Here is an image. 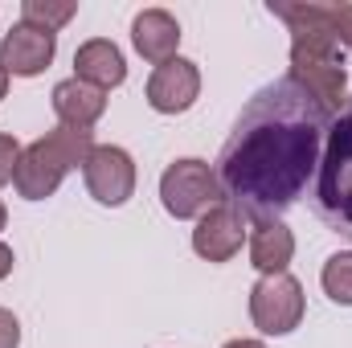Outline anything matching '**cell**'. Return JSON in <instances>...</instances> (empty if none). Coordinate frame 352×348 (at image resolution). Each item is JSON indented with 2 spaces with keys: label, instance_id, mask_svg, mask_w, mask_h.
Returning a JSON list of instances; mask_svg holds the SVG:
<instances>
[{
  "label": "cell",
  "instance_id": "obj_9",
  "mask_svg": "<svg viewBox=\"0 0 352 348\" xmlns=\"http://www.w3.org/2000/svg\"><path fill=\"white\" fill-rule=\"evenodd\" d=\"M242 242H246V217H242L230 201H221V205H213L209 213L197 217L192 250L205 262H230L242 250Z\"/></svg>",
  "mask_w": 352,
  "mask_h": 348
},
{
  "label": "cell",
  "instance_id": "obj_22",
  "mask_svg": "<svg viewBox=\"0 0 352 348\" xmlns=\"http://www.w3.org/2000/svg\"><path fill=\"white\" fill-rule=\"evenodd\" d=\"M4 94H8V70L0 66V98H4Z\"/></svg>",
  "mask_w": 352,
  "mask_h": 348
},
{
  "label": "cell",
  "instance_id": "obj_14",
  "mask_svg": "<svg viewBox=\"0 0 352 348\" xmlns=\"http://www.w3.org/2000/svg\"><path fill=\"white\" fill-rule=\"evenodd\" d=\"M295 259V234L283 226V217H263L250 230V266L263 274H283Z\"/></svg>",
  "mask_w": 352,
  "mask_h": 348
},
{
  "label": "cell",
  "instance_id": "obj_7",
  "mask_svg": "<svg viewBox=\"0 0 352 348\" xmlns=\"http://www.w3.org/2000/svg\"><path fill=\"white\" fill-rule=\"evenodd\" d=\"M82 176L98 205H123L135 193V160L115 144H94V152L82 164Z\"/></svg>",
  "mask_w": 352,
  "mask_h": 348
},
{
  "label": "cell",
  "instance_id": "obj_20",
  "mask_svg": "<svg viewBox=\"0 0 352 348\" xmlns=\"http://www.w3.org/2000/svg\"><path fill=\"white\" fill-rule=\"evenodd\" d=\"M12 246H8V242H0V279H8V274H12Z\"/></svg>",
  "mask_w": 352,
  "mask_h": 348
},
{
  "label": "cell",
  "instance_id": "obj_2",
  "mask_svg": "<svg viewBox=\"0 0 352 348\" xmlns=\"http://www.w3.org/2000/svg\"><path fill=\"white\" fill-rule=\"evenodd\" d=\"M270 12L287 21L291 29V70L287 78L299 83L328 115L344 107L349 90V70H344V45L336 41L332 29V4H274Z\"/></svg>",
  "mask_w": 352,
  "mask_h": 348
},
{
  "label": "cell",
  "instance_id": "obj_8",
  "mask_svg": "<svg viewBox=\"0 0 352 348\" xmlns=\"http://www.w3.org/2000/svg\"><path fill=\"white\" fill-rule=\"evenodd\" d=\"M54 54H58V33L37 29V25H25V21H16V25L4 33V41H0V66L8 70V78H12V74H16V78L41 74V70L54 62Z\"/></svg>",
  "mask_w": 352,
  "mask_h": 348
},
{
  "label": "cell",
  "instance_id": "obj_13",
  "mask_svg": "<svg viewBox=\"0 0 352 348\" xmlns=\"http://www.w3.org/2000/svg\"><path fill=\"white\" fill-rule=\"evenodd\" d=\"M74 78H82L98 90H111V87H123L127 78V62L119 54L115 41L107 37H94V41H82L78 54H74Z\"/></svg>",
  "mask_w": 352,
  "mask_h": 348
},
{
  "label": "cell",
  "instance_id": "obj_5",
  "mask_svg": "<svg viewBox=\"0 0 352 348\" xmlns=\"http://www.w3.org/2000/svg\"><path fill=\"white\" fill-rule=\"evenodd\" d=\"M160 201H164V209L173 213L176 221H188V217L209 213L226 197H221L217 173L205 160L188 156V160H176V164L164 168V176H160Z\"/></svg>",
  "mask_w": 352,
  "mask_h": 348
},
{
  "label": "cell",
  "instance_id": "obj_18",
  "mask_svg": "<svg viewBox=\"0 0 352 348\" xmlns=\"http://www.w3.org/2000/svg\"><path fill=\"white\" fill-rule=\"evenodd\" d=\"M332 29H336V41L352 50V4H332Z\"/></svg>",
  "mask_w": 352,
  "mask_h": 348
},
{
  "label": "cell",
  "instance_id": "obj_16",
  "mask_svg": "<svg viewBox=\"0 0 352 348\" xmlns=\"http://www.w3.org/2000/svg\"><path fill=\"white\" fill-rule=\"evenodd\" d=\"M320 283H324V291H328L332 303L352 307V250H340V254H332V259L324 262Z\"/></svg>",
  "mask_w": 352,
  "mask_h": 348
},
{
  "label": "cell",
  "instance_id": "obj_10",
  "mask_svg": "<svg viewBox=\"0 0 352 348\" xmlns=\"http://www.w3.org/2000/svg\"><path fill=\"white\" fill-rule=\"evenodd\" d=\"M197 94H201V70H197V62H188V58H173V62L156 66L152 78H148V102H152V111H160V115H180V111H188V107L197 102Z\"/></svg>",
  "mask_w": 352,
  "mask_h": 348
},
{
  "label": "cell",
  "instance_id": "obj_21",
  "mask_svg": "<svg viewBox=\"0 0 352 348\" xmlns=\"http://www.w3.org/2000/svg\"><path fill=\"white\" fill-rule=\"evenodd\" d=\"M226 348H266L263 340H230Z\"/></svg>",
  "mask_w": 352,
  "mask_h": 348
},
{
  "label": "cell",
  "instance_id": "obj_15",
  "mask_svg": "<svg viewBox=\"0 0 352 348\" xmlns=\"http://www.w3.org/2000/svg\"><path fill=\"white\" fill-rule=\"evenodd\" d=\"M74 12H78L74 0H25L21 4V21L37 25V29H50V33H58L62 25H70Z\"/></svg>",
  "mask_w": 352,
  "mask_h": 348
},
{
  "label": "cell",
  "instance_id": "obj_4",
  "mask_svg": "<svg viewBox=\"0 0 352 348\" xmlns=\"http://www.w3.org/2000/svg\"><path fill=\"white\" fill-rule=\"evenodd\" d=\"M90 152H94V135H90V131H74V127H62V123H58L50 135L33 140V144L21 152L12 184H16V193H21L25 201H45V197L58 193V184L66 180L70 168L87 164Z\"/></svg>",
  "mask_w": 352,
  "mask_h": 348
},
{
  "label": "cell",
  "instance_id": "obj_6",
  "mask_svg": "<svg viewBox=\"0 0 352 348\" xmlns=\"http://www.w3.org/2000/svg\"><path fill=\"white\" fill-rule=\"evenodd\" d=\"M303 287L295 274H263L250 291V320L263 336H287L303 324Z\"/></svg>",
  "mask_w": 352,
  "mask_h": 348
},
{
  "label": "cell",
  "instance_id": "obj_3",
  "mask_svg": "<svg viewBox=\"0 0 352 348\" xmlns=\"http://www.w3.org/2000/svg\"><path fill=\"white\" fill-rule=\"evenodd\" d=\"M311 213L352 242V94L328 123L324 156L311 180Z\"/></svg>",
  "mask_w": 352,
  "mask_h": 348
},
{
  "label": "cell",
  "instance_id": "obj_17",
  "mask_svg": "<svg viewBox=\"0 0 352 348\" xmlns=\"http://www.w3.org/2000/svg\"><path fill=\"white\" fill-rule=\"evenodd\" d=\"M21 152H25V148H21L12 135L0 131V184H8V180L16 176V160H21Z\"/></svg>",
  "mask_w": 352,
  "mask_h": 348
},
{
  "label": "cell",
  "instance_id": "obj_23",
  "mask_svg": "<svg viewBox=\"0 0 352 348\" xmlns=\"http://www.w3.org/2000/svg\"><path fill=\"white\" fill-rule=\"evenodd\" d=\"M4 221H8V209H4V201H0V230H4Z\"/></svg>",
  "mask_w": 352,
  "mask_h": 348
},
{
  "label": "cell",
  "instance_id": "obj_11",
  "mask_svg": "<svg viewBox=\"0 0 352 348\" xmlns=\"http://www.w3.org/2000/svg\"><path fill=\"white\" fill-rule=\"evenodd\" d=\"M50 98H54L58 123H62V127H74V131H90V127L102 119V111H107V90L90 87V83H82V78L58 83Z\"/></svg>",
  "mask_w": 352,
  "mask_h": 348
},
{
  "label": "cell",
  "instance_id": "obj_19",
  "mask_svg": "<svg viewBox=\"0 0 352 348\" xmlns=\"http://www.w3.org/2000/svg\"><path fill=\"white\" fill-rule=\"evenodd\" d=\"M0 348H21V320L8 307H0Z\"/></svg>",
  "mask_w": 352,
  "mask_h": 348
},
{
  "label": "cell",
  "instance_id": "obj_12",
  "mask_svg": "<svg viewBox=\"0 0 352 348\" xmlns=\"http://www.w3.org/2000/svg\"><path fill=\"white\" fill-rule=\"evenodd\" d=\"M131 41L140 50V58H148L152 66H164L176 58V45H180V25H176L173 12L164 8H144L135 21H131Z\"/></svg>",
  "mask_w": 352,
  "mask_h": 348
},
{
  "label": "cell",
  "instance_id": "obj_1",
  "mask_svg": "<svg viewBox=\"0 0 352 348\" xmlns=\"http://www.w3.org/2000/svg\"><path fill=\"white\" fill-rule=\"evenodd\" d=\"M332 115L291 78L266 83L238 115L221 156V197L242 217H283L316 180Z\"/></svg>",
  "mask_w": 352,
  "mask_h": 348
}]
</instances>
